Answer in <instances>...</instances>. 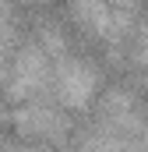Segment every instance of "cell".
I'll return each instance as SVG.
<instances>
[{"label":"cell","instance_id":"6da1fadb","mask_svg":"<svg viewBox=\"0 0 148 152\" xmlns=\"http://www.w3.org/2000/svg\"><path fill=\"white\" fill-rule=\"evenodd\" d=\"M53 78H57V96H60V103L67 110H85L92 103V96L99 92V71L88 60L67 53V50L57 57Z\"/></svg>","mask_w":148,"mask_h":152},{"label":"cell","instance_id":"7a4b0ae2","mask_svg":"<svg viewBox=\"0 0 148 152\" xmlns=\"http://www.w3.org/2000/svg\"><path fill=\"white\" fill-rule=\"evenodd\" d=\"M46 78H49V53L39 42L21 46L7 71V99H32L46 85Z\"/></svg>","mask_w":148,"mask_h":152},{"label":"cell","instance_id":"3957f363","mask_svg":"<svg viewBox=\"0 0 148 152\" xmlns=\"http://www.w3.org/2000/svg\"><path fill=\"white\" fill-rule=\"evenodd\" d=\"M14 124H18L21 134L46 138V142H60V138L67 134V117L57 113V110H49V106H39V103L18 110V113H14Z\"/></svg>","mask_w":148,"mask_h":152},{"label":"cell","instance_id":"277c9868","mask_svg":"<svg viewBox=\"0 0 148 152\" xmlns=\"http://www.w3.org/2000/svg\"><path fill=\"white\" fill-rule=\"evenodd\" d=\"M11 50V14H7V0H0V64Z\"/></svg>","mask_w":148,"mask_h":152},{"label":"cell","instance_id":"5b68a950","mask_svg":"<svg viewBox=\"0 0 148 152\" xmlns=\"http://www.w3.org/2000/svg\"><path fill=\"white\" fill-rule=\"evenodd\" d=\"M134 60L148 71V18L141 21V28H138V36H134Z\"/></svg>","mask_w":148,"mask_h":152}]
</instances>
